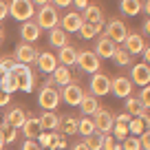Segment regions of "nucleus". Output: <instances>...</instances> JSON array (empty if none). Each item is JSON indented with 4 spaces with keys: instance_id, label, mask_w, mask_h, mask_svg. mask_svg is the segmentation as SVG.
Returning a JSON list of instances; mask_svg holds the SVG:
<instances>
[{
    "instance_id": "f257e3e1",
    "label": "nucleus",
    "mask_w": 150,
    "mask_h": 150,
    "mask_svg": "<svg viewBox=\"0 0 150 150\" xmlns=\"http://www.w3.org/2000/svg\"><path fill=\"white\" fill-rule=\"evenodd\" d=\"M9 16L18 22H27L35 16V5L31 0H11L9 2Z\"/></svg>"
},
{
    "instance_id": "f03ea898",
    "label": "nucleus",
    "mask_w": 150,
    "mask_h": 150,
    "mask_svg": "<svg viewBox=\"0 0 150 150\" xmlns=\"http://www.w3.org/2000/svg\"><path fill=\"white\" fill-rule=\"evenodd\" d=\"M35 22L40 29H49L51 31L53 27H57L60 24V16H57V7L55 5H42L40 7V11L35 13Z\"/></svg>"
},
{
    "instance_id": "7ed1b4c3",
    "label": "nucleus",
    "mask_w": 150,
    "mask_h": 150,
    "mask_svg": "<svg viewBox=\"0 0 150 150\" xmlns=\"http://www.w3.org/2000/svg\"><path fill=\"white\" fill-rule=\"evenodd\" d=\"M60 102H62V97H60V91H57L55 86L44 84L42 91L38 93V104H40L42 110H55V108L60 106Z\"/></svg>"
},
{
    "instance_id": "20e7f679",
    "label": "nucleus",
    "mask_w": 150,
    "mask_h": 150,
    "mask_svg": "<svg viewBox=\"0 0 150 150\" xmlns=\"http://www.w3.org/2000/svg\"><path fill=\"white\" fill-rule=\"evenodd\" d=\"M75 64L80 66L84 73H97L102 69V57L95 55V51H77V62Z\"/></svg>"
},
{
    "instance_id": "39448f33",
    "label": "nucleus",
    "mask_w": 150,
    "mask_h": 150,
    "mask_svg": "<svg viewBox=\"0 0 150 150\" xmlns=\"http://www.w3.org/2000/svg\"><path fill=\"white\" fill-rule=\"evenodd\" d=\"M11 71L16 73V77H18V84H20V91H24V93H29V91L35 86V75L31 73V69H29L27 64H18L16 62L13 66H11Z\"/></svg>"
},
{
    "instance_id": "423d86ee",
    "label": "nucleus",
    "mask_w": 150,
    "mask_h": 150,
    "mask_svg": "<svg viewBox=\"0 0 150 150\" xmlns=\"http://www.w3.org/2000/svg\"><path fill=\"white\" fill-rule=\"evenodd\" d=\"M93 124H95V130H97V132H102V135H110L112 124H115V117H112L110 110L99 108V110L93 115Z\"/></svg>"
},
{
    "instance_id": "0eeeda50",
    "label": "nucleus",
    "mask_w": 150,
    "mask_h": 150,
    "mask_svg": "<svg viewBox=\"0 0 150 150\" xmlns=\"http://www.w3.org/2000/svg\"><path fill=\"white\" fill-rule=\"evenodd\" d=\"M60 97H62V102H66L69 106H80L82 97H84V88H82L77 82H71V84H66L64 88L60 91Z\"/></svg>"
},
{
    "instance_id": "6e6552de",
    "label": "nucleus",
    "mask_w": 150,
    "mask_h": 150,
    "mask_svg": "<svg viewBox=\"0 0 150 150\" xmlns=\"http://www.w3.org/2000/svg\"><path fill=\"white\" fill-rule=\"evenodd\" d=\"M106 35L110 38L115 44H122L124 40H126V35H128V29L119 18H110L108 24H106Z\"/></svg>"
},
{
    "instance_id": "1a4fd4ad",
    "label": "nucleus",
    "mask_w": 150,
    "mask_h": 150,
    "mask_svg": "<svg viewBox=\"0 0 150 150\" xmlns=\"http://www.w3.org/2000/svg\"><path fill=\"white\" fill-rule=\"evenodd\" d=\"M91 93H93L95 97L108 95L110 93V77H108L106 73H102V71L93 73V77H91Z\"/></svg>"
},
{
    "instance_id": "9d476101",
    "label": "nucleus",
    "mask_w": 150,
    "mask_h": 150,
    "mask_svg": "<svg viewBox=\"0 0 150 150\" xmlns=\"http://www.w3.org/2000/svg\"><path fill=\"white\" fill-rule=\"evenodd\" d=\"M35 57H38V51H35V47L33 44H29V42H20L18 47H16V53H13V60L18 62V64H31V62H35Z\"/></svg>"
},
{
    "instance_id": "9b49d317",
    "label": "nucleus",
    "mask_w": 150,
    "mask_h": 150,
    "mask_svg": "<svg viewBox=\"0 0 150 150\" xmlns=\"http://www.w3.org/2000/svg\"><path fill=\"white\" fill-rule=\"evenodd\" d=\"M82 24H84V20H82V13H80V11H69V13L60 20V24H57V27H62L66 33H77Z\"/></svg>"
},
{
    "instance_id": "f8f14e48",
    "label": "nucleus",
    "mask_w": 150,
    "mask_h": 150,
    "mask_svg": "<svg viewBox=\"0 0 150 150\" xmlns=\"http://www.w3.org/2000/svg\"><path fill=\"white\" fill-rule=\"evenodd\" d=\"M130 82H132V84H139V86H148V82H150V66L146 64V62H141V64H132Z\"/></svg>"
},
{
    "instance_id": "ddd939ff",
    "label": "nucleus",
    "mask_w": 150,
    "mask_h": 150,
    "mask_svg": "<svg viewBox=\"0 0 150 150\" xmlns=\"http://www.w3.org/2000/svg\"><path fill=\"white\" fill-rule=\"evenodd\" d=\"M110 91L117 95V97H130L132 82L128 80V77H124V75H117V77H112V80H110Z\"/></svg>"
},
{
    "instance_id": "4468645a",
    "label": "nucleus",
    "mask_w": 150,
    "mask_h": 150,
    "mask_svg": "<svg viewBox=\"0 0 150 150\" xmlns=\"http://www.w3.org/2000/svg\"><path fill=\"white\" fill-rule=\"evenodd\" d=\"M124 49H126L130 55H137V53H141L144 51V47H146V40H144V35L141 33H128L126 35V40H124Z\"/></svg>"
},
{
    "instance_id": "2eb2a0df",
    "label": "nucleus",
    "mask_w": 150,
    "mask_h": 150,
    "mask_svg": "<svg viewBox=\"0 0 150 150\" xmlns=\"http://www.w3.org/2000/svg\"><path fill=\"white\" fill-rule=\"evenodd\" d=\"M115 47H117V44L112 42L106 33H102V35L97 38V42H95V55L97 57H112Z\"/></svg>"
},
{
    "instance_id": "dca6fc26",
    "label": "nucleus",
    "mask_w": 150,
    "mask_h": 150,
    "mask_svg": "<svg viewBox=\"0 0 150 150\" xmlns=\"http://www.w3.org/2000/svg\"><path fill=\"white\" fill-rule=\"evenodd\" d=\"M40 33H42V29L38 27V22H31V20H27V22H22V27H20V38H22L24 42L33 44L40 38Z\"/></svg>"
},
{
    "instance_id": "f3484780",
    "label": "nucleus",
    "mask_w": 150,
    "mask_h": 150,
    "mask_svg": "<svg viewBox=\"0 0 150 150\" xmlns=\"http://www.w3.org/2000/svg\"><path fill=\"white\" fill-rule=\"evenodd\" d=\"M35 64H38V69L42 71V73H53V69L57 66V57L53 55V53H49V51H44V53H38V57H35Z\"/></svg>"
},
{
    "instance_id": "a211bd4d",
    "label": "nucleus",
    "mask_w": 150,
    "mask_h": 150,
    "mask_svg": "<svg viewBox=\"0 0 150 150\" xmlns=\"http://www.w3.org/2000/svg\"><path fill=\"white\" fill-rule=\"evenodd\" d=\"M51 80H53V84H57V86H66V84H71V82H75V77L71 75L69 66L57 64L55 69H53V73H51Z\"/></svg>"
},
{
    "instance_id": "6ab92c4d",
    "label": "nucleus",
    "mask_w": 150,
    "mask_h": 150,
    "mask_svg": "<svg viewBox=\"0 0 150 150\" xmlns=\"http://www.w3.org/2000/svg\"><path fill=\"white\" fill-rule=\"evenodd\" d=\"M80 108H82V112H84L86 117H93L102 106H99V99L95 97L93 93H84V97H82V102H80Z\"/></svg>"
},
{
    "instance_id": "aec40b11",
    "label": "nucleus",
    "mask_w": 150,
    "mask_h": 150,
    "mask_svg": "<svg viewBox=\"0 0 150 150\" xmlns=\"http://www.w3.org/2000/svg\"><path fill=\"white\" fill-rule=\"evenodd\" d=\"M55 57H57V64H62V66H73L75 62H77V49L71 47V44H66V47L60 49V53H57Z\"/></svg>"
},
{
    "instance_id": "412c9836",
    "label": "nucleus",
    "mask_w": 150,
    "mask_h": 150,
    "mask_svg": "<svg viewBox=\"0 0 150 150\" xmlns=\"http://www.w3.org/2000/svg\"><path fill=\"white\" fill-rule=\"evenodd\" d=\"M20 128H22V135L27 137V139H38V135H40V130H42V128H40V119L38 117H29V115H27V119H24V124Z\"/></svg>"
},
{
    "instance_id": "4be33fe9",
    "label": "nucleus",
    "mask_w": 150,
    "mask_h": 150,
    "mask_svg": "<svg viewBox=\"0 0 150 150\" xmlns=\"http://www.w3.org/2000/svg\"><path fill=\"white\" fill-rule=\"evenodd\" d=\"M38 119H40V128H44V130H57V126H60V115L55 110H44Z\"/></svg>"
},
{
    "instance_id": "5701e85b",
    "label": "nucleus",
    "mask_w": 150,
    "mask_h": 150,
    "mask_svg": "<svg viewBox=\"0 0 150 150\" xmlns=\"http://www.w3.org/2000/svg\"><path fill=\"white\" fill-rule=\"evenodd\" d=\"M82 20L84 22H91V24H97V22H104V11L99 5H86L84 7V13H82Z\"/></svg>"
},
{
    "instance_id": "b1692460",
    "label": "nucleus",
    "mask_w": 150,
    "mask_h": 150,
    "mask_svg": "<svg viewBox=\"0 0 150 150\" xmlns=\"http://www.w3.org/2000/svg\"><path fill=\"white\" fill-rule=\"evenodd\" d=\"M24 119H27V110L20 108V106L11 108V110L5 115V124H9V126H13V128H20L24 124Z\"/></svg>"
},
{
    "instance_id": "393cba45",
    "label": "nucleus",
    "mask_w": 150,
    "mask_h": 150,
    "mask_svg": "<svg viewBox=\"0 0 150 150\" xmlns=\"http://www.w3.org/2000/svg\"><path fill=\"white\" fill-rule=\"evenodd\" d=\"M0 88L7 91V93H16V91H20V84H18V77H16L13 71H5V75L0 77Z\"/></svg>"
},
{
    "instance_id": "a878e982",
    "label": "nucleus",
    "mask_w": 150,
    "mask_h": 150,
    "mask_svg": "<svg viewBox=\"0 0 150 150\" xmlns=\"http://www.w3.org/2000/svg\"><path fill=\"white\" fill-rule=\"evenodd\" d=\"M49 42H51L53 47H57V49L66 47V44H69V38H66V31H64L62 27H53L51 31H49Z\"/></svg>"
},
{
    "instance_id": "bb28decb",
    "label": "nucleus",
    "mask_w": 150,
    "mask_h": 150,
    "mask_svg": "<svg viewBox=\"0 0 150 150\" xmlns=\"http://www.w3.org/2000/svg\"><path fill=\"white\" fill-rule=\"evenodd\" d=\"M57 132H62V135H73V132H77V119H75L73 115H64V117L60 115Z\"/></svg>"
},
{
    "instance_id": "cd10ccee",
    "label": "nucleus",
    "mask_w": 150,
    "mask_h": 150,
    "mask_svg": "<svg viewBox=\"0 0 150 150\" xmlns=\"http://www.w3.org/2000/svg\"><path fill=\"white\" fill-rule=\"evenodd\" d=\"M104 29V22H97V24H91V22H84L80 27V35H82V40H93L95 35H99V31Z\"/></svg>"
},
{
    "instance_id": "c85d7f7f",
    "label": "nucleus",
    "mask_w": 150,
    "mask_h": 150,
    "mask_svg": "<svg viewBox=\"0 0 150 150\" xmlns=\"http://www.w3.org/2000/svg\"><path fill=\"white\" fill-rule=\"evenodd\" d=\"M112 60H115L117 66H130L132 64V55L124 47H119V44L115 47V51H112Z\"/></svg>"
},
{
    "instance_id": "c756f323",
    "label": "nucleus",
    "mask_w": 150,
    "mask_h": 150,
    "mask_svg": "<svg viewBox=\"0 0 150 150\" xmlns=\"http://www.w3.org/2000/svg\"><path fill=\"white\" fill-rule=\"evenodd\" d=\"M119 9L126 16H137L141 11V0H122V2H119Z\"/></svg>"
},
{
    "instance_id": "7c9ffc66",
    "label": "nucleus",
    "mask_w": 150,
    "mask_h": 150,
    "mask_svg": "<svg viewBox=\"0 0 150 150\" xmlns=\"http://www.w3.org/2000/svg\"><path fill=\"white\" fill-rule=\"evenodd\" d=\"M77 132H80L82 137H88V135H93V132H97L95 130V124H93V119L91 117H82V119H77Z\"/></svg>"
},
{
    "instance_id": "2f4dec72",
    "label": "nucleus",
    "mask_w": 150,
    "mask_h": 150,
    "mask_svg": "<svg viewBox=\"0 0 150 150\" xmlns=\"http://www.w3.org/2000/svg\"><path fill=\"white\" fill-rule=\"evenodd\" d=\"M146 128H148V126H146V122H144L141 117H132L130 122H128V132H130V135H135V137H139Z\"/></svg>"
},
{
    "instance_id": "473e14b6",
    "label": "nucleus",
    "mask_w": 150,
    "mask_h": 150,
    "mask_svg": "<svg viewBox=\"0 0 150 150\" xmlns=\"http://www.w3.org/2000/svg\"><path fill=\"white\" fill-rule=\"evenodd\" d=\"M84 144L88 146L91 150H102V144H104V135H102V132H93V135L84 137Z\"/></svg>"
},
{
    "instance_id": "72a5a7b5",
    "label": "nucleus",
    "mask_w": 150,
    "mask_h": 150,
    "mask_svg": "<svg viewBox=\"0 0 150 150\" xmlns=\"http://www.w3.org/2000/svg\"><path fill=\"white\" fill-rule=\"evenodd\" d=\"M110 135L115 137L117 141H124L128 137V124H122V122H115L112 124V130H110Z\"/></svg>"
},
{
    "instance_id": "f704fd0d",
    "label": "nucleus",
    "mask_w": 150,
    "mask_h": 150,
    "mask_svg": "<svg viewBox=\"0 0 150 150\" xmlns=\"http://www.w3.org/2000/svg\"><path fill=\"white\" fill-rule=\"evenodd\" d=\"M0 130H2V135H5V144H13V141L18 139V128L9 126V124H2Z\"/></svg>"
},
{
    "instance_id": "c9c22d12",
    "label": "nucleus",
    "mask_w": 150,
    "mask_h": 150,
    "mask_svg": "<svg viewBox=\"0 0 150 150\" xmlns=\"http://www.w3.org/2000/svg\"><path fill=\"white\" fill-rule=\"evenodd\" d=\"M102 150H122V144L112 135H104V144H102Z\"/></svg>"
},
{
    "instance_id": "e433bc0d",
    "label": "nucleus",
    "mask_w": 150,
    "mask_h": 150,
    "mask_svg": "<svg viewBox=\"0 0 150 150\" xmlns=\"http://www.w3.org/2000/svg\"><path fill=\"white\" fill-rule=\"evenodd\" d=\"M122 150H141V144H139V139H137L135 135H130V137H126V139H124Z\"/></svg>"
},
{
    "instance_id": "4c0bfd02",
    "label": "nucleus",
    "mask_w": 150,
    "mask_h": 150,
    "mask_svg": "<svg viewBox=\"0 0 150 150\" xmlns=\"http://www.w3.org/2000/svg\"><path fill=\"white\" fill-rule=\"evenodd\" d=\"M137 139H139V144H141V150H150V132H148V128H146Z\"/></svg>"
},
{
    "instance_id": "58836bf2",
    "label": "nucleus",
    "mask_w": 150,
    "mask_h": 150,
    "mask_svg": "<svg viewBox=\"0 0 150 150\" xmlns=\"http://www.w3.org/2000/svg\"><path fill=\"white\" fill-rule=\"evenodd\" d=\"M137 99H139L146 108L150 106V88H148V86H144V88H141V93H139V97H137Z\"/></svg>"
},
{
    "instance_id": "ea45409f",
    "label": "nucleus",
    "mask_w": 150,
    "mask_h": 150,
    "mask_svg": "<svg viewBox=\"0 0 150 150\" xmlns=\"http://www.w3.org/2000/svg\"><path fill=\"white\" fill-rule=\"evenodd\" d=\"M13 64H16L13 55H2V57H0V66H2V69H5V71H9V69H11V66H13Z\"/></svg>"
},
{
    "instance_id": "a19ab883",
    "label": "nucleus",
    "mask_w": 150,
    "mask_h": 150,
    "mask_svg": "<svg viewBox=\"0 0 150 150\" xmlns=\"http://www.w3.org/2000/svg\"><path fill=\"white\" fill-rule=\"evenodd\" d=\"M22 150H42V146L38 144L35 139H27V141L22 144Z\"/></svg>"
},
{
    "instance_id": "79ce46f5",
    "label": "nucleus",
    "mask_w": 150,
    "mask_h": 150,
    "mask_svg": "<svg viewBox=\"0 0 150 150\" xmlns=\"http://www.w3.org/2000/svg\"><path fill=\"white\" fill-rule=\"evenodd\" d=\"M9 16V2L7 0H0V22Z\"/></svg>"
},
{
    "instance_id": "37998d69",
    "label": "nucleus",
    "mask_w": 150,
    "mask_h": 150,
    "mask_svg": "<svg viewBox=\"0 0 150 150\" xmlns=\"http://www.w3.org/2000/svg\"><path fill=\"white\" fill-rule=\"evenodd\" d=\"M112 117H115V122H122V124H128V122L132 119L126 110H124V112H119V115H112Z\"/></svg>"
},
{
    "instance_id": "c03bdc74",
    "label": "nucleus",
    "mask_w": 150,
    "mask_h": 150,
    "mask_svg": "<svg viewBox=\"0 0 150 150\" xmlns=\"http://www.w3.org/2000/svg\"><path fill=\"white\" fill-rule=\"evenodd\" d=\"M9 102H11V93H7V91L0 88V106H7Z\"/></svg>"
},
{
    "instance_id": "a18cd8bd",
    "label": "nucleus",
    "mask_w": 150,
    "mask_h": 150,
    "mask_svg": "<svg viewBox=\"0 0 150 150\" xmlns=\"http://www.w3.org/2000/svg\"><path fill=\"white\" fill-rule=\"evenodd\" d=\"M66 146H69V144H66V137L62 135V132H57V150L66 148Z\"/></svg>"
},
{
    "instance_id": "49530a36",
    "label": "nucleus",
    "mask_w": 150,
    "mask_h": 150,
    "mask_svg": "<svg viewBox=\"0 0 150 150\" xmlns=\"http://www.w3.org/2000/svg\"><path fill=\"white\" fill-rule=\"evenodd\" d=\"M53 5H57V9H64V7H69L73 0H51Z\"/></svg>"
},
{
    "instance_id": "de8ad7c7",
    "label": "nucleus",
    "mask_w": 150,
    "mask_h": 150,
    "mask_svg": "<svg viewBox=\"0 0 150 150\" xmlns=\"http://www.w3.org/2000/svg\"><path fill=\"white\" fill-rule=\"evenodd\" d=\"M139 55L144 57V62H146V64H148V62H150V49H148V44H146V47H144V51H141Z\"/></svg>"
},
{
    "instance_id": "09e8293b",
    "label": "nucleus",
    "mask_w": 150,
    "mask_h": 150,
    "mask_svg": "<svg viewBox=\"0 0 150 150\" xmlns=\"http://www.w3.org/2000/svg\"><path fill=\"white\" fill-rule=\"evenodd\" d=\"M141 11H144L146 18H148V13H150V0H141Z\"/></svg>"
},
{
    "instance_id": "8fccbe9b",
    "label": "nucleus",
    "mask_w": 150,
    "mask_h": 150,
    "mask_svg": "<svg viewBox=\"0 0 150 150\" xmlns=\"http://www.w3.org/2000/svg\"><path fill=\"white\" fill-rule=\"evenodd\" d=\"M71 150H91V148L84 144V141H75V146H73Z\"/></svg>"
},
{
    "instance_id": "3c124183",
    "label": "nucleus",
    "mask_w": 150,
    "mask_h": 150,
    "mask_svg": "<svg viewBox=\"0 0 150 150\" xmlns=\"http://www.w3.org/2000/svg\"><path fill=\"white\" fill-rule=\"evenodd\" d=\"M141 31H144L146 35H148V33H150V22H148V18H146L144 22H141Z\"/></svg>"
},
{
    "instance_id": "603ef678",
    "label": "nucleus",
    "mask_w": 150,
    "mask_h": 150,
    "mask_svg": "<svg viewBox=\"0 0 150 150\" xmlns=\"http://www.w3.org/2000/svg\"><path fill=\"white\" fill-rule=\"evenodd\" d=\"M86 5H88V0H75V7H77V9H84Z\"/></svg>"
},
{
    "instance_id": "864d4df0",
    "label": "nucleus",
    "mask_w": 150,
    "mask_h": 150,
    "mask_svg": "<svg viewBox=\"0 0 150 150\" xmlns=\"http://www.w3.org/2000/svg\"><path fill=\"white\" fill-rule=\"evenodd\" d=\"M31 2H33V5H40V7H42V5H49L51 0H31Z\"/></svg>"
},
{
    "instance_id": "5fc2aeb1",
    "label": "nucleus",
    "mask_w": 150,
    "mask_h": 150,
    "mask_svg": "<svg viewBox=\"0 0 150 150\" xmlns=\"http://www.w3.org/2000/svg\"><path fill=\"white\" fill-rule=\"evenodd\" d=\"M5 146H7L5 144V135H2V130H0V148H5Z\"/></svg>"
},
{
    "instance_id": "6e6d98bb",
    "label": "nucleus",
    "mask_w": 150,
    "mask_h": 150,
    "mask_svg": "<svg viewBox=\"0 0 150 150\" xmlns=\"http://www.w3.org/2000/svg\"><path fill=\"white\" fill-rule=\"evenodd\" d=\"M2 40H5V31H2V27H0V44H2Z\"/></svg>"
},
{
    "instance_id": "4d7b16f0",
    "label": "nucleus",
    "mask_w": 150,
    "mask_h": 150,
    "mask_svg": "<svg viewBox=\"0 0 150 150\" xmlns=\"http://www.w3.org/2000/svg\"><path fill=\"white\" fill-rule=\"evenodd\" d=\"M2 75H5V69H2V66H0V77H2Z\"/></svg>"
},
{
    "instance_id": "13d9d810",
    "label": "nucleus",
    "mask_w": 150,
    "mask_h": 150,
    "mask_svg": "<svg viewBox=\"0 0 150 150\" xmlns=\"http://www.w3.org/2000/svg\"><path fill=\"white\" fill-rule=\"evenodd\" d=\"M0 150H5V148H0Z\"/></svg>"
}]
</instances>
